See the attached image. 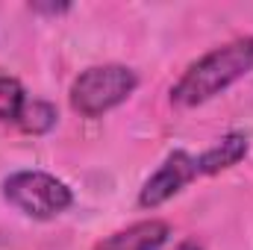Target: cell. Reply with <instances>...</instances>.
<instances>
[{
	"label": "cell",
	"mask_w": 253,
	"mask_h": 250,
	"mask_svg": "<svg viewBox=\"0 0 253 250\" xmlns=\"http://www.w3.org/2000/svg\"><path fill=\"white\" fill-rule=\"evenodd\" d=\"M194 177H197V159L189 156L186 150H174L162 162V168L144 183L141 194H138V203L144 209H156V206L168 203L174 194H180Z\"/></svg>",
	"instance_id": "obj_4"
},
{
	"label": "cell",
	"mask_w": 253,
	"mask_h": 250,
	"mask_svg": "<svg viewBox=\"0 0 253 250\" xmlns=\"http://www.w3.org/2000/svg\"><path fill=\"white\" fill-rule=\"evenodd\" d=\"M56 118H59V112H56L53 103H47V100H27L15 124L24 132H30V135H42V132L56 126Z\"/></svg>",
	"instance_id": "obj_7"
},
{
	"label": "cell",
	"mask_w": 253,
	"mask_h": 250,
	"mask_svg": "<svg viewBox=\"0 0 253 250\" xmlns=\"http://www.w3.org/2000/svg\"><path fill=\"white\" fill-rule=\"evenodd\" d=\"M251 68H253V36L236 39L224 47L209 50L206 56H200L191 65L180 77V83L171 88V100L180 103V106H200V103L218 97L236 80H242Z\"/></svg>",
	"instance_id": "obj_1"
},
{
	"label": "cell",
	"mask_w": 253,
	"mask_h": 250,
	"mask_svg": "<svg viewBox=\"0 0 253 250\" xmlns=\"http://www.w3.org/2000/svg\"><path fill=\"white\" fill-rule=\"evenodd\" d=\"M27 103L24 85L15 77H0V121H18Z\"/></svg>",
	"instance_id": "obj_8"
},
{
	"label": "cell",
	"mask_w": 253,
	"mask_h": 250,
	"mask_svg": "<svg viewBox=\"0 0 253 250\" xmlns=\"http://www.w3.org/2000/svg\"><path fill=\"white\" fill-rule=\"evenodd\" d=\"M138 77L126 65H94L71 85V106L83 118H100L135 91Z\"/></svg>",
	"instance_id": "obj_2"
},
{
	"label": "cell",
	"mask_w": 253,
	"mask_h": 250,
	"mask_svg": "<svg viewBox=\"0 0 253 250\" xmlns=\"http://www.w3.org/2000/svg\"><path fill=\"white\" fill-rule=\"evenodd\" d=\"M33 9H36V12H65V9H68V6H33Z\"/></svg>",
	"instance_id": "obj_9"
},
{
	"label": "cell",
	"mask_w": 253,
	"mask_h": 250,
	"mask_svg": "<svg viewBox=\"0 0 253 250\" xmlns=\"http://www.w3.org/2000/svg\"><path fill=\"white\" fill-rule=\"evenodd\" d=\"M245 156H248V135L227 132L215 147H209L203 156H197V177L200 174H218L224 168H233Z\"/></svg>",
	"instance_id": "obj_6"
},
{
	"label": "cell",
	"mask_w": 253,
	"mask_h": 250,
	"mask_svg": "<svg viewBox=\"0 0 253 250\" xmlns=\"http://www.w3.org/2000/svg\"><path fill=\"white\" fill-rule=\"evenodd\" d=\"M177 250H203V248H200L197 242H183V245H180Z\"/></svg>",
	"instance_id": "obj_10"
},
{
	"label": "cell",
	"mask_w": 253,
	"mask_h": 250,
	"mask_svg": "<svg viewBox=\"0 0 253 250\" xmlns=\"http://www.w3.org/2000/svg\"><path fill=\"white\" fill-rule=\"evenodd\" d=\"M168 236H171V227L159 218H150V221H138L126 230L112 233L94 250H159L168 242Z\"/></svg>",
	"instance_id": "obj_5"
},
{
	"label": "cell",
	"mask_w": 253,
	"mask_h": 250,
	"mask_svg": "<svg viewBox=\"0 0 253 250\" xmlns=\"http://www.w3.org/2000/svg\"><path fill=\"white\" fill-rule=\"evenodd\" d=\"M3 194L15 209H21L30 218H39V221L62 215L74 200L71 188L65 186L62 180H56L53 174H44V171H18V174H12L3 183Z\"/></svg>",
	"instance_id": "obj_3"
}]
</instances>
